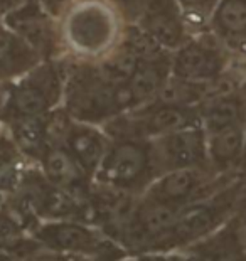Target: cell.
Instances as JSON below:
<instances>
[{
  "mask_svg": "<svg viewBox=\"0 0 246 261\" xmlns=\"http://www.w3.org/2000/svg\"><path fill=\"white\" fill-rule=\"evenodd\" d=\"M125 19L106 0H75L59 17L66 58L96 63L120 41Z\"/></svg>",
  "mask_w": 246,
  "mask_h": 261,
  "instance_id": "6da1fadb",
  "label": "cell"
},
{
  "mask_svg": "<svg viewBox=\"0 0 246 261\" xmlns=\"http://www.w3.org/2000/svg\"><path fill=\"white\" fill-rule=\"evenodd\" d=\"M61 107L75 121L96 126H103L106 121L121 115L118 86L106 80L96 63L71 58H66Z\"/></svg>",
  "mask_w": 246,
  "mask_h": 261,
  "instance_id": "7a4b0ae2",
  "label": "cell"
},
{
  "mask_svg": "<svg viewBox=\"0 0 246 261\" xmlns=\"http://www.w3.org/2000/svg\"><path fill=\"white\" fill-rule=\"evenodd\" d=\"M66 58L41 61L17 80L7 83L0 125L15 120L36 118L51 113L63 105Z\"/></svg>",
  "mask_w": 246,
  "mask_h": 261,
  "instance_id": "3957f363",
  "label": "cell"
},
{
  "mask_svg": "<svg viewBox=\"0 0 246 261\" xmlns=\"http://www.w3.org/2000/svg\"><path fill=\"white\" fill-rule=\"evenodd\" d=\"M241 197L243 177H238L211 197L181 207L164 240L162 253H174L212 236L234 218Z\"/></svg>",
  "mask_w": 246,
  "mask_h": 261,
  "instance_id": "277c9868",
  "label": "cell"
},
{
  "mask_svg": "<svg viewBox=\"0 0 246 261\" xmlns=\"http://www.w3.org/2000/svg\"><path fill=\"white\" fill-rule=\"evenodd\" d=\"M155 179L157 172L154 167L150 140L120 138L111 140L93 180L140 197Z\"/></svg>",
  "mask_w": 246,
  "mask_h": 261,
  "instance_id": "5b68a950",
  "label": "cell"
},
{
  "mask_svg": "<svg viewBox=\"0 0 246 261\" xmlns=\"http://www.w3.org/2000/svg\"><path fill=\"white\" fill-rule=\"evenodd\" d=\"M201 126L198 107H176L164 103H147L130 112H125L102 126L111 140L137 138L154 140L169 133Z\"/></svg>",
  "mask_w": 246,
  "mask_h": 261,
  "instance_id": "8992f818",
  "label": "cell"
},
{
  "mask_svg": "<svg viewBox=\"0 0 246 261\" xmlns=\"http://www.w3.org/2000/svg\"><path fill=\"white\" fill-rule=\"evenodd\" d=\"M238 177L241 175H217L211 167L179 169L157 177L142 194V197L181 209L191 202L211 197Z\"/></svg>",
  "mask_w": 246,
  "mask_h": 261,
  "instance_id": "52a82bcc",
  "label": "cell"
},
{
  "mask_svg": "<svg viewBox=\"0 0 246 261\" xmlns=\"http://www.w3.org/2000/svg\"><path fill=\"white\" fill-rule=\"evenodd\" d=\"M238 59L206 29L172 53V76L194 83H211L225 76Z\"/></svg>",
  "mask_w": 246,
  "mask_h": 261,
  "instance_id": "ba28073f",
  "label": "cell"
},
{
  "mask_svg": "<svg viewBox=\"0 0 246 261\" xmlns=\"http://www.w3.org/2000/svg\"><path fill=\"white\" fill-rule=\"evenodd\" d=\"M2 19L41 61L64 56L59 36V20L49 14L39 0H27Z\"/></svg>",
  "mask_w": 246,
  "mask_h": 261,
  "instance_id": "9c48e42d",
  "label": "cell"
},
{
  "mask_svg": "<svg viewBox=\"0 0 246 261\" xmlns=\"http://www.w3.org/2000/svg\"><path fill=\"white\" fill-rule=\"evenodd\" d=\"M150 148L157 177L179 169L209 167L208 137L203 126L154 138L150 140Z\"/></svg>",
  "mask_w": 246,
  "mask_h": 261,
  "instance_id": "30bf717a",
  "label": "cell"
},
{
  "mask_svg": "<svg viewBox=\"0 0 246 261\" xmlns=\"http://www.w3.org/2000/svg\"><path fill=\"white\" fill-rule=\"evenodd\" d=\"M133 25L167 53L177 51L194 36L177 0H147Z\"/></svg>",
  "mask_w": 246,
  "mask_h": 261,
  "instance_id": "8fae6325",
  "label": "cell"
},
{
  "mask_svg": "<svg viewBox=\"0 0 246 261\" xmlns=\"http://www.w3.org/2000/svg\"><path fill=\"white\" fill-rule=\"evenodd\" d=\"M172 76V53L155 51L149 54L125 85L118 86L121 113L154 101Z\"/></svg>",
  "mask_w": 246,
  "mask_h": 261,
  "instance_id": "7c38bea8",
  "label": "cell"
},
{
  "mask_svg": "<svg viewBox=\"0 0 246 261\" xmlns=\"http://www.w3.org/2000/svg\"><path fill=\"white\" fill-rule=\"evenodd\" d=\"M159 49L160 47L155 46L137 25L127 24L116 46L106 56L96 61V64L106 80L113 83L115 86H120L130 80L138 64L149 54L159 51Z\"/></svg>",
  "mask_w": 246,
  "mask_h": 261,
  "instance_id": "4fadbf2b",
  "label": "cell"
},
{
  "mask_svg": "<svg viewBox=\"0 0 246 261\" xmlns=\"http://www.w3.org/2000/svg\"><path fill=\"white\" fill-rule=\"evenodd\" d=\"M39 167L53 186L76 199L89 201V194L94 184L93 177L86 174L63 143L49 147L39 162Z\"/></svg>",
  "mask_w": 246,
  "mask_h": 261,
  "instance_id": "5bb4252c",
  "label": "cell"
},
{
  "mask_svg": "<svg viewBox=\"0 0 246 261\" xmlns=\"http://www.w3.org/2000/svg\"><path fill=\"white\" fill-rule=\"evenodd\" d=\"M208 31L234 59L246 61V0H219Z\"/></svg>",
  "mask_w": 246,
  "mask_h": 261,
  "instance_id": "9a60e30c",
  "label": "cell"
},
{
  "mask_svg": "<svg viewBox=\"0 0 246 261\" xmlns=\"http://www.w3.org/2000/svg\"><path fill=\"white\" fill-rule=\"evenodd\" d=\"M111 138L106 135L102 126L71 121L68 132L63 138V145L75 157L88 175L94 179V174L102 164Z\"/></svg>",
  "mask_w": 246,
  "mask_h": 261,
  "instance_id": "2e32d148",
  "label": "cell"
},
{
  "mask_svg": "<svg viewBox=\"0 0 246 261\" xmlns=\"http://www.w3.org/2000/svg\"><path fill=\"white\" fill-rule=\"evenodd\" d=\"M201 126L206 135L246 123V88L217 94L199 105Z\"/></svg>",
  "mask_w": 246,
  "mask_h": 261,
  "instance_id": "e0dca14e",
  "label": "cell"
},
{
  "mask_svg": "<svg viewBox=\"0 0 246 261\" xmlns=\"http://www.w3.org/2000/svg\"><path fill=\"white\" fill-rule=\"evenodd\" d=\"M208 137V164L217 175H241L244 126H234Z\"/></svg>",
  "mask_w": 246,
  "mask_h": 261,
  "instance_id": "ac0fdd59",
  "label": "cell"
},
{
  "mask_svg": "<svg viewBox=\"0 0 246 261\" xmlns=\"http://www.w3.org/2000/svg\"><path fill=\"white\" fill-rule=\"evenodd\" d=\"M41 63V58L0 17V81L10 83Z\"/></svg>",
  "mask_w": 246,
  "mask_h": 261,
  "instance_id": "d6986e66",
  "label": "cell"
},
{
  "mask_svg": "<svg viewBox=\"0 0 246 261\" xmlns=\"http://www.w3.org/2000/svg\"><path fill=\"white\" fill-rule=\"evenodd\" d=\"M4 126L9 130L10 137L14 138L15 145L32 164L39 165L44 153L53 145L47 126V115L36 116V118L15 120Z\"/></svg>",
  "mask_w": 246,
  "mask_h": 261,
  "instance_id": "ffe728a7",
  "label": "cell"
},
{
  "mask_svg": "<svg viewBox=\"0 0 246 261\" xmlns=\"http://www.w3.org/2000/svg\"><path fill=\"white\" fill-rule=\"evenodd\" d=\"M31 164L15 145L9 130L0 125V205L17 192Z\"/></svg>",
  "mask_w": 246,
  "mask_h": 261,
  "instance_id": "44dd1931",
  "label": "cell"
},
{
  "mask_svg": "<svg viewBox=\"0 0 246 261\" xmlns=\"http://www.w3.org/2000/svg\"><path fill=\"white\" fill-rule=\"evenodd\" d=\"M41 248L42 246L29 234V231L0 205V251L12 254L22 261Z\"/></svg>",
  "mask_w": 246,
  "mask_h": 261,
  "instance_id": "7402d4cb",
  "label": "cell"
},
{
  "mask_svg": "<svg viewBox=\"0 0 246 261\" xmlns=\"http://www.w3.org/2000/svg\"><path fill=\"white\" fill-rule=\"evenodd\" d=\"M192 34H199L208 29L209 19L219 0H177Z\"/></svg>",
  "mask_w": 246,
  "mask_h": 261,
  "instance_id": "603a6c76",
  "label": "cell"
},
{
  "mask_svg": "<svg viewBox=\"0 0 246 261\" xmlns=\"http://www.w3.org/2000/svg\"><path fill=\"white\" fill-rule=\"evenodd\" d=\"M106 2H110L118 10L127 24H135V20L138 19L147 0H106Z\"/></svg>",
  "mask_w": 246,
  "mask_h": 261,
  "instance_id": "cb8c5ba5",
  "label": "cell"
},
{
  "mask_svg": "<svg viewBox=\"0 0 246 261\" xmlns=\"http://www.w3.org/2000/svg\"><path fill=\"white\" fill-rule=\"evenodd\" d=\"M22 261H71V256L63 254V253L51 251V249H46V248H41V249H37L36 253H32L27 258H24Z\"/></svg>",
  "mask_w": 246,
  "mask_h": 261,
  "instance_id": "d4e9b609",
  "label": "cell"
},
{
  "mask_svg": "<svg viewBox=\"0 0 246 261\" xmlns=\"http://www.w3.org/2000/svg\"><path fill=\"white\" fill-rule=\"evenodd\" d=\"M39 2L44 5V9H46L49 14L54 15V17L59 20L61 15L64 14V10L68 9L75 0H39Z\"/></svg>",
  "mask_w": 246,
  "mask_h": 261,
  "instance_id": "484cf974",
  "label": "cell"
},
{
  "mask_svg": "<svg viewBox=\"0 0 246 261\" xmlns=\"http://www.w3.org/2000/svg\"><path fill=\"white\" fill-rule=\"evenodd\" d=\"M234 223L238 224L239 231H241L243 236L246 238V194H243L241 201L238 204L236 214H234Z\"/></svg>",
  "mask_w": 246,
  "mask_h": 261,
  "instance_id": "4316f807",
  "label": "cell"
},
{
  "mask_svg": "<svg viewBox=\"0 0 246 261\" xmlns=\"http://www.w3.org/2000/svg\"><path fill=\"white\" fill-rule=\"evenodd\" d=\"M24 2H27V0H0V17H4L9 12H12L14 9L20 7Z\"/></svg>",
  "mask_w": 246,
  "mask_h": 261,
  "instance_id": "83f0119b",
  "label": "cell"
},
{
  "mask_svg": "<svg viewBox=\"0 0 246 261\" xmlns=\"http://www.w3.org/2000/svg\"><path fill=\"white\" fill-rule=\"evenodd\" d=\"M5 90H7V83L0 81V112H2V107L5 101Z\"/></svg>",
  "mask_w": 246,
  "mask_h": 261,
  "instance_id": "f1b7e54d",
  "label": "cell"
},
{
  "mask_svg": "<svg viewBox=\"0 0 246 261\" xmlns=\"http://www.w3.org/2000/svg\"><path fill=\"white\" fill-rule=\"evenodd\" d=\"M241 177H246V123H244V157H243V165H241Z\"/></svg>",
  "mask_w": 246,
  "mask_h": 261,
  "instance_id": "f546056e",
  "label": "cell"
},
{
  "mask_svg": "<svg viewBox=\"0 0 246 261\" xmlns=\"http://www.w3.org/2000/svg\"><path fill=\"white\" fill-rule=\"evenodd\" d=\"M0 261H19V259L14 258L12 254H7V253L0 251Z\"/></svg>",
  "mask_w": 246,
  "mask_h": 261,
  "instance_id": "4dcf8cb0",
  "label": "cell"
},
{
  "mask_svg": "<svg viewBox=\"0 0 246 261\" xmlns=\"http://www.w3.org/2000/svg\"><path fill=\"white\" fill-rule=\"evenodd\" d=\"M234 261H246V244H244V248L239 251V254L236 258H234Z\"/></svg>",
  "mask_w": 246,
  "mask_h": 261,
  "instance_id": "1f68e13d",
  "label": "cell"
},
{
  "mask_svg": "<svg viewBox=\"0 0 246 261\" xmlns=\"http://www.w3.org/2000/svg\"><path fill=\"white\" fill-rule=\"evenodd\" d=\"M243 194H246V177H243Z\"/></svg>",
  "mask_w": 246,
  "mask_h": 261,
  "instance_id": "d6a6232c",
  "label": "cell"
},
{
  "mask_svg": "<svg viewBox=\"0 0 246 261\" xmlns=\"http://www.w3.org/2000/svg\"><path fill=\"white\" fill-rule=\"evenodd\" d=\"M121 261H137L135 258H130V256H128V258H125V259H121Z\"/></svg>",
  "mask_w": 246,
  "mask_h": 261,
  "instance_id": "836d02e7",
  "label": "cell"
},
{
  "mask_svg": "<svg viewBox=\"0 0 246 261\" xmlns=\"http://www.w3.org/2000/svg\"><path fill=\"white\" fill-rule=\"evenodd\" d=\"M244 88H246V80H244Z\"/></svg>",
  "mask_w": 246,
  "mask_h": 261,
  "instance_id": "e575fe53",
  "label": "cell"
},
{
  "mask_svg": "<svg viewBox=\"0 0 246 261\" xmlns=\"http://www.w3.org/2000/svg\"><path fill=\"white\" fill-rule=\"evenodd\" d=\"M243 238H244V236H243ZM244 244H246V238H244Z\"/></svg>",
  "mask_w": 246,
  "mask_h": 261,
  "instance_id": "d590c367",
  "label": "cell"
}]
</instances>
